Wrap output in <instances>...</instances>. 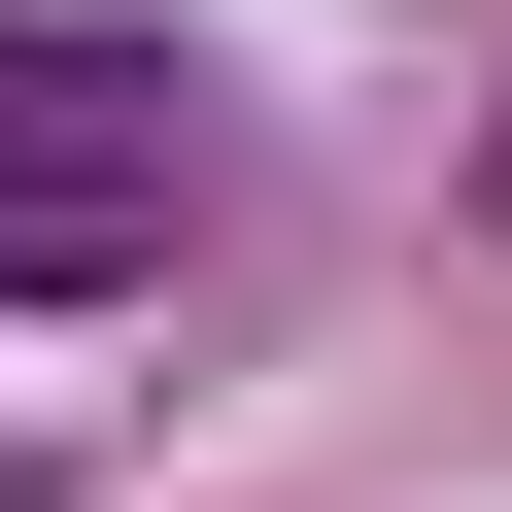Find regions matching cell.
<instances>
[{
  "instance_id": "1",
  "label": "cell",
  "mask_w": 512,
  "mask_h": 512,
  "mask_svg": "<svg viewBox=\"0 0 512 512\" xmlns=\"http://www.w3.org/2000/svg\"><path fill=\"white\" fill-rule=\"evenodd\" d=\"M171 239V171H0V308H69V274H137Z\"/></svg>"
},
{
  "instance_id": "2",
  "label": "cell",
  "mask_w": 512,
  "mask_h": 512,
  "mask_svg": "<svg viewBox=\"0 0 512 512\" xmlns=\"http://www.w3.org/2000/svg\"><path fill=\"white\" fill-rule=\"evenodd\" d=\"M0 512H35V444H0Z\"/></svg>"
}]
</instances>
